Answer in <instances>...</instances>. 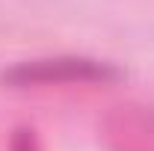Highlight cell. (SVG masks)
<instances>
[{
	"label": "cell",
	"mask_w": 154,
	"mask_h": 151,
	"mask_svg": "<svg viewBox=\"0 0 154 151\" xmlns=\"http://www.w3.org/2000/svg\"><path fill=\"white\" fill-rule=\"evenodd\" d=\"M125 71L95 57H36L9 65L0 80L12 89H27V86H51V83H116L122 80Z\"/></svg>",
	"instance_id": "1"
}]
</instances>
